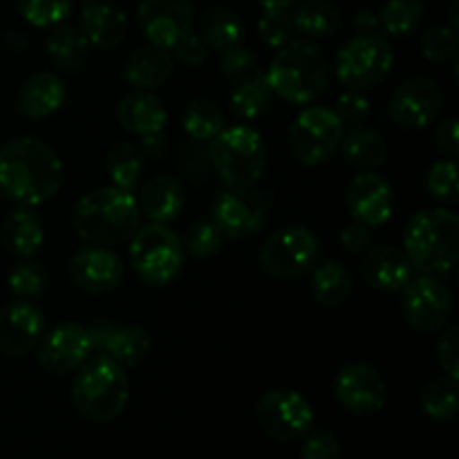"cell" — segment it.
Segmentation results:
<instances>
[{"label":"cell","mask_w":459,"mask_h":459,"mask_svg":"<svg viewBox=\"0 0 459 459\" xmlns=\"http://www.w3.org/2000/svg\"><path fill=\"white\" fill-rule=\"evenodd\" d=\"M209 143L211 164L227 188H251L258 182L267 160V148L258 130L231 126Z\"/></svg>","instance_id":"cell-6"},{"label":"cell","mask_w":459,"mask_h":459,"mask_svg":"<svg viewBox=\"0 0 459 459\" xmlns=\"http://www.w3.org/2000/svg\"><path fill=\"white\" fill-rule=\"evenodd\" d=\"M291 22L309 39H327L341 30V13L327 0H300L294 4Z\"/></svg>","instance_id":"cell-32"},{"label":"cell","mask_w":459,"mask_h":459,"mask_svg":"<svg viewBox=\"0 0 459 459\" xmlns=\"http://www.w3.org/2000/svg\"><path fill=\"white\" fill-rule=\"evenodd\" d=\"M264 213L267 202L254 188H227L211 204V220L222 236L233 240H247L260 233L264 227Z\"/></svg>","instance_id":"cell-13"},{"label":"cell","mask_w":459,"mask_h":459,"mask_svg":"<svg viewBox=\"0 0 459 459\" xmlns=\"http://www.w3.org/2000/svg\"><path fill=\"white\" fill-rule=\"evenodd\" d=\"M459 170L455 160H442L435 161L430 166L429 175H426V188L435 200L444 202V204H455L459 200Z\"/></svg>","instance_id":"cell-42"},{"label":"cell","mask_w":459,"mask_h":459,"mask_svg":"<svg viewBox=\"0 0 459 459\" xmlns=\"http://www.w3.org/2000/svg\"><path fill=\"white\" fill-rule=\"evenodd\" d=\"M67 273L76 290L85 294H108L124 281V263L106 247H83L67 264Z\"/></svg>","instance_id":"cell-18"},{"label":"cell","mask_w":459,"mask_h":459,"mask_svg":"<svg viewBox=\"0 0 459 459\" xmlns=\"http://www.w3.org/2000/svg\"><path fill=\"white\" fill-rule=\"evenodd\" d=\"M272 88H269V81L263 72H251L249 76L240 79L236 83V88L231 90V97H229V108H231L233 115L238 119H255V117L263 115L264 110L272 103Z\"/></svg>","instance_id":"cell-33"},{"label":"cell","mask_w":459,"mask_h":459,"mask_svg":"<svg viewBox=\"0 0 459 459\" xmlns=\"http://www.w3.org/2000/svg\"><path fill=\"white\" fill-rule=\"evenodd\" d=\"M258 34L267 48L281 49L282 45L290 43L294 22L287 9H264L263 16L258 18Z\"/></svg>","instance_id":"cell-43"},{"label":"cell","mask_w":459,"mask_h":459,"mask_svg":"<svg viewBox=\"0 0 459 459\" xmlns=\"http://www.w3.org/2000/svg\"><path fill=\"white\" fill-rule=\"evenodd\" d=\"M200 39L204 40L206 48L215 49L220 54L231 48H238L245 40V25H242L240 16L227 7L206 9L200 21Z\"/></svg>","instance_id":"cell-31"},{"label":"cell","mask_w":459,"mask_h":459,"mask_svg":"<svg viewBox=\"0 0 459 459\" xmlns=\"http://www.w3.org/2000/svg\"><path fill=\"white\" fill-rule=\"evenodd\" d=\"M117 121L130 134H137V137H155V134H160L164 130L166 121H169V112H166L164 103L155 94L137 90L133 94H126L117 103Z\"/></svg>","instance_id":"cell-24"},{"label":"cell","mask_w":459,"mask_h":459,"mask_svg":"<svg viewBox=\"0 0 459 459\" xmlns=\"http://www.w3.org/2000/svg\"><path fill=\"white\" fill-rule=\"evenodd\" d=\"M255 420L267 437L287 444L305 437L312 430L314 411L296 390L273 388L258 399Z\"/></svg>","instance_id":"cell-11"},{"label":"cell","mask_w":459,"mask_h":459,"mask_svg":"<svg viewBox=\"0 0 459 459\" xmlns=\"http://www.w3.org/2000/svg\"><path fill=\"white\" fill-rule=\"evenodd\" d=\"M137 21L148 43L170 49L191 31V0H142L137 9Z\"/></svg>","instance_id":"cell-17"},{"label":"cell","mask_w":459,"mask_h":459,"mask_svg":"<svg viewBox=\"0 0 459 459\" xmlns=\"http://www.w3.org/2000/svg\"><path fill=\"white\" fill-rule=\"evenodd\" d=\"M0 240L4 249L16 258H31L45 242L43 224L30 209L21 206L4 218Z\"/></svg>","instance_id":"cell-28"},{"label":"cell","mask_w":459,"mask_h":459,"mask_svg":"<svg viewBox=\"0 0 459 459\" xmlns=\"http://www.w3.org/2000/svg\"><path fill=\"white\" fill-rule=\"evenodd\" d=\"M170 74H173V56L169 49L155 48V45L137 49L124 63L126 83L143 92L161 88Z\"/></svg>","instance_id":"cell-26"},{"label":"cell","mask_w":459,"mask_h":459,"mask_svg":"<svg viewBox=\"0 0 459 459\" xmlns=\"http://www.w3.org/2000/svg\"><path fill=\"white\" fill-rule=\"evenodd\" d=\"M184 204H186V197H184L179 182L173 178H166V175L152 178L151 182L143 184L142 193H139V211L151 222H173L184 211Z\"/></svg>","instance_id":"cell-27"},{"label":"cell","mask_w":459,"mask_h":459,"mask_svg":"<svg viewBox=\"0 0 459 459\" xmlns=\"http://www.w3.org/2000/svg\"><path fill=\"white\" fill-rule=\"evenodd\" d=\"M130 264L151 287H166L179 276L184 264L182 238L169 224L148 222L130 238Z\"/></svg>","instance_id":"cell-7"},{"label":"cell","mask_w":459,"mask_h":459,"mask_svg":"<svg viewBox=\"0 0 459 459\" xmlns=\"http://www.w3.org/2000/svg\"><path fill=\"white\" fill-rule=\"evenodd\" d=\"M323 247L316 233L300 224L276 229L258 251L260 267L276 278H300L316 269Z\"/></svg>","instance_id":"cell-8"},{"label":"cell","mask_w":459,"mask_h":459,"mask_svg":"<svg viewBox=\"0 0 459 459\" xmlns=\"http://www.w3.org/2000/svg\"><path fill=\"white\" fill-rule=\"evenodd\" d=\"M437 361L446 377L459 381V330L451 327L442 334L437 343Z\"/></svg>","instance_id":"cell-48"},{"label":"cell","mask_w":459,"mask_h":459,"mask_svg":"<svg viewBox=\"0 0 459 459\" xmlns=\"http://www.w3.org/2000/svg\"><path fill=\"white\" fill-rule=\"evenodd\" d=\"M273 94L294 106H307L325 92L330 65L321 48L309 40H290L278 49L264 72Z\"/></svg>","instance_id":"cell-3"},{"label":"cell","mask_w":459,"mask_h":459,"mask_svg":"<svg viewBox=\"0 0 459 459\" xmlns=\"http://www.w3.org/2000/svg\"><path fill=\"white\" fill-rule=\"evenodd\" d=\"M300 459H341V444L327 430H309L300 448Z\"/></svg>","instance_id":"cell-46"},{"label":"cell","mask_w":459,"mask_h":459,"mask_svg":"<svg viewBox=\"0 0 459 459\" xmlns=\"http://www.w3.org/2000/svg\"><path fill=\"white\" fill-rule=\"evenodd\" d=\"M361 276L370 287L379 291H402L415 276L411 260L402 249L390 245L372 247L363 251Z\"/></svg>","instance_id":"cell-22"},{"label":"cell","mask_w":459,"mask_h":459,"mask_svg":"<svg viewBox=\"0 0 459 459\" xmlns=\"http://www.w3.org/2000/svg\"><path fill=\"white\" fill-rule=\"evenodd\" d=\"M22 21L34 27H56L72 13L74 0H13Z\"/></svg>","instance_id":"cell-40"},{"label":"cell","mask_w":459,"mask_h":459,"mask_svg":"<svg viewBox=\"0 0 459 459\" xmlns=\"http://www.w3.org/2000/svg\"><path fill=\"white\" fill-rule=\"evenodd\" d=\"M108 175L112 179V186H119L124 191H133L137 186L143 170V155L134 143L121 142L112 146L106 160Z\"/></svg>","instance_id":"cell-36"},{"label":"cell","mask_w":459,"mask_h":459,"mask_svg":"<svg viewBox=\"0 0 459 459\" xmlns=\"http://www.w3.org/2000/svg\"><path fill=\"white\" fill-rule=\"evenodd\" d=\"M377 16H379V30L394 39H402V36H411L420 27L424 18V3L421 0H388Z\"/></svg>","instance_id":"cell-38"},{"label":"cell","mask_w":459,"mask_h":459,"mask_svg":"<svg viewBox=\"0 0 459 459\" xmlns=\"http://www.w3.org/2000/svg\"><path fill=\"white\" fill-rule=\"evenodd\" d=\"M67 90L61 76L54 72H36L18 90L16 106L25 119L39 121L54 115L65 103Z\"/></svg>","instance_id":"cell-23"},{"label":"cell","mask_w":459,"mask_h":459,"mask_svg":"<svg viewBox=\"0 0 459 459\" xmlns=\"http://www.w3.org/2000/svg\"><path fill=\"white\" fill-rule=\"evenodd\" d=\"M421 54L429 61H457V34L451 27H430L421 39Z\"/></svg>","instance_id":"cell-44"},{"label":"cell","mask_w":459,"mask_h":459,"mask_svg":"<svg viewBox=\"0 0 459 459\" xmlns=\"http://www.w3.org/2000/svg\"><path fill=\"white\" fill-rule=\"evenodd\" d=\"M170 49L175 52V58L186 67H200L202 63L206 61L204 40H202L200 36L191 34V31H188L184 39H179Z\"/></svg>","instance_id":"cell-49"},{"label":"cell","mask_w":459,"mask_h":459,"mask_svg":"<svg viewBox=\"0 0 459 459\" xmlns=\"http://www.w3.org/2000/svg\"><path fill=\"white\" fill-rule=\"evenodd\" d=\"M394 63L388 39L377 34H357L336 54V79L348 90L375 88L390 74Z\"/></svg>","instance_id":"cell-9"},{"label":"cell","mask_w":459,"mask_h":459,"mask_svg":"<svg viewBox=\"0 0 459 459\" xmlns=\"http://www.w3.org/2000/svg\"><path fill=\"white\" fill-rule=\"evenodd\" d=\"M88 332L90 339H92V348L99 354L110 357L121 368H134L151 352V336L139 325H130V323H121V325L99 323V325L90 327Z\"/></svg>","instance_id":"cell-21"},{"label":"cell","mask_w":459,"mask_h":459,"mask_svg":"<svg viewBox=\"0 0 459 459\" xmlns=\"http://www.w3.org/2000/svg\"><path fill=\"white\" fill-rule=\"evenodd\" d=\"M402 309L408 325L421 334H437L453 314V296L446 282L435 273L412 276L403 287Z\"/></svg>","instance_id":"cell-12"},{"label":"cell","mask_w":459,"mask_h":459,"mask_svg":"<svg viewBox=\"0 0 459 459\" xmlns=\"http://www.w3.org/2000/svg\"><path fill=\"white\" fill-rule=\"evenodd\" d=\"M435 143H437L439 152L448 160H457L459 155V137H457V119L455 117H446L437 124L435 130Z\"/></svg>","instance_id":"cell-50"},{"label":"cell","mask_w":459,"mask_h":459,"mask_svg":"<svg viewBox=\"0 0 459 459\" xmlns=\"http://www.w3.org/2000/svg\"><path fill=\"white\" fill-rule=\"evenodd\" d=\"M254 70L255 56L251 49L238 45V48L222 52V58H220V72H222V76H227V79L240 81L245 79V76H249Z\"/></svg>","instance_id":"cell-47"},{"label":"cell","mask_w":459,"mask_h":459,"mask_svg":"<svg viewBox=\"0 0 459 459\" xmlns=\"http://www.w3.org/2000/svg\"><path fill=\"white\" fill-rule=\"evenodd\" d=\"M81 3H83V4H88V3H97V0H81Z\"/></svg>","instance_id":"cell-54"},{"label":"cell","mask_w":459,"mask_h":459,"mask_svg":"<svg viewBox=\"0 0 459 459\" xmlns=\"http://www.w3.org/2000/svg\"><path fill=\"white\" fill-rule=\"evenodd\" d=\"M444 92L437 81L412 76L399 83L390 97V117L403 130H421L442 112Z\"/></svg>","instance_id":"cell-14"},{"label":"cell","mask_w":459,"mask_h":459,"mask_svg":"<svg viewBox=\"0 0 459 459\" xmlns=\"http://www.w3.org/2000/svg\"><path fill=\"white\" fill-rule=\"evenodd\" d=\"M92 339L88 327L79 323H61L45 332L39 341V363L52 375H70L76 372L92 357Z\"/></svg>","instance_id":"cell-15"},{"label":"cell","mask_w":459,"mask_h":459,"mask_svg":"<svg viewBox=\"0 0 459 459\" xmlns=\"http://www.w3.org/2000/svg\"><path fill=\"white\" fill-rule=\"evenodd\" d=\"M45 334V314L34 300H13L0 312V352L25 357Z\"/></svg>","instance_id":"cell-20"},{"label":"cell","mask_w":459,"mask_h":459,"mask_svg":"<svg viewBox=\"0 0 459 459\" xmlns=\"http://www.w3.org/2000/svg\"><path fill=\"white\" fill-rule=\"evenodd\" d=\"M420 406L430 420H453L459 408L457 381L451 379V377H444V379H435L430 384H426L420 393Z\"/></svg>","instance_id":"cell-37"},{"label":"cell","mask_w":459,"mask_h":459,"mask_svg":"<svg viewBox=\"0 0 459 459\" xmlns=\"http://www.w3.org/2000/svg\"><path fill=\"white\" fill-rule=\"evenodd\" d=\"M403 254L421 273L448 272L459 258V220L444 209L417 211L403 231Z\"/></svg>","instance_id":"cell-4"},{"label":"cell","mask_w":459,"mask_h":459,"mask_svg":"<svg viewBox=\"0 0 459 459\" xmlns=\"http://www.w3.org/2000/svg\"><path fill=\"white\" fill-rule=\"evenodd\" d=\"M258 4H263L264 9H290L294 7L299 0H255Z\"/></svg>","instance_id":"cell-53"},{"label":"cell","mask_w":459,"mask_h":459,"mask_svg":"<svg viewBox=\"0 0 459 459\" xmlns=\"http://www.w3.org/2000/svg\"><path fill=\"white\" fill-rule=\"evenodd\" d=\"M332 110L336 112L341 124L352 128V126L366 124L372 108H370V101H368V97H363V94L357 92V90H350V92L341 94V97L336 99V106L332 108Z\"/></svg>","instance_id":"cell-45"},{"label":"cell","mask_w":459,"mask_h":459,"mask_svg":"<svg viewBox=\"0 0 459 459\" xmlns=\"http://www.w3.org/2000/svg\"><path fill=\"white\" fill-rule=\"evenodd\" d=\"M352 294V278L336 260L318 263L312 272V296L318 305L341 307Z\"/></svg>","instance_id":"cell-34"},{"label":"cell","mask_w":459,"mask_h":459,"mask_svg":"<svg viewBox=\"0 0 459 459\" xmlns=\"http://www.w3.org/2000/svg\"><path fill=\"white\" fill-rule=\"evenodd\" d=\"M222 231L215 227L213 220H197L188 227V231L182 238L184 254H191L193 258L200 260L211 258L222 247Z\"/></svg>","instance_id":"cell-41"},{"label":"cell","mask_w":459,"mask_h":459,"mask_svg":"<svg viewBox=\"0 0 459 459\" xmlns=\"http://www.w3.org/2000/svg\"><path fill=\"white\" fill-rule=\"evenodd\" d=\"M128 31V16L124 9L110 3H88L81 9V34L88 39L90 45L101 49H112L126 39Z\"/></svg>","instance_id":"cell-25"},{"label":"cell","mask_w":459,"mask_h":459,"mask_svg":"<svg viewBox=\"0 0 459 459\" xmlns=\"http://www.w3.org/2000/svg\"><path fill=\"white\" fill-rule=\"evenodd\" d=\"M45 52L54 67L61 72H81L90 58V43L79 30L70 25H56L45 40Z\"/></svg>","instance_id":"cell-30"},{"label":"cell","mask_w":459,"mask_h":459,"mask_svg":"<svg viewBox=\"0 0 459 459\" xmlns=\"http://www.w3.org/2000/svg\"><path fill=\"white\" fill-rule=\"evenodd\" d=\"M9 290L16 299L21 300H39L43 299L45 291H48L49 278L48 272L43 269V264H39L31 258H21L12 267L7 276Z\"/></svg>","instance_id":"cell-39"},{"label":"cell","mask_w":459,"mask_h":459,"mask_svg":"<svg viewBox=\"0 0 459 459\" xmlns=\"http://www.w3.org/2000/svg\"><path fill=\"white\" fill-rule=\"evenodd\" d=\"M345 126L332 108L309 106L290 126V151L303 166H321L334 157Z\"/></svg>","instance_id":"cell-10"},{"label":"cell","mask_w":459,"mask_h":459,"mask_svg":"<svg viewBox=\"0 0 459 459\" xmlns=\"http://www.w3.org/2000/svg\"><path fill=\"white\" fill-rule=\"evenodd\" d=\"M0 195H3V193H0Z\"/></svg>","instance_id":"cell-55"},{"label":"cell","mask_w":459,"mask_h":459,"mask_svg":"<svg viewBox=\"0 0 459 459\" xmlns=\"http://www.w3.org/2000/svg\"><path fill=\"white\" fill-rule=\"evenodd\" d=\"M182 126L186 134L197 142H211L218 137L227 126H224V115L213 99L197 97L186 103L182 115Z\"/></svg>","instance_id":"cell-35"},{"label":"cell","mask_w":459,"mask_h":459,"mask_svg":"<svg viewBox=\"0 0 459 459\" xmlns=\"http://www.w3.org/2000/svg\"><path fill=\"white\" fill-rule=\"evenodd\" d=\"M341 245L350 254H363L366 249H370L372 245V231L370 227L361 222H352L341 231Z\"/></svg>","instance_id":"cell-51"},{"label":"cell","mask_w":459,"mask_h":459,"mask_svg":"<svg viewBox=\"0 0 459 459\" xmlns=\"http://www.w3.org/2000/svg\"><path fill=\"white\" fill-rule=\"evenodd\" d=\"M354 27H357L359 34H377L379 31V16L372 13L370 9H361L354 16Z\"/></svg>","instance_id":"cell-52"},{"label":"cell","mask_w":459,"mask_h":459,"mask_svg":"<svg viewBox=\"0 0 459 459\" xmlns=\"http://www.w3.org/2000/svg\"><path fill=\"white\" fill-rule=\"evenodd\" d=\"M339 151L343 160L357 170H377L385 164V157H388L385 139L366 126H352L345 130Z\"/></svg>","instance_id":"cell-29"},{"label":"cell","mask_w":459,"mask_h":459,"mask_svg":"<svg viewBox=\"0 0 459 459\" xmlns=\"http://www.w3.org/2000/svg\"><path fill=\"white\" fill-rule=\"evenodd\" d=\"M63 184V164L52 146L36 137H16L0 148V193L13 204L39 206Z\"/></svg>","instance_id":"cell-1"},{"label":"cell","mask_w":459,"mask_h":459,"mask_svg":"<svg viewBox=\"0 0 459 459\" xmlns=\"http://www.w3.org/2000/svg\"><path fill=\"white\" fill-rule=\"evenodd\" d=\"M142 222L137 197L119 186H103L85 193L72 211V227L81 240L99 247H115L133 238Z\"/></svg>","instance_id":"cell-2"},{"label":"cell","mask_w":459,"mask_h":459,"mask_svg":"<svg viewBox=\"0 0 459 459\" xmlns=\"http://www.w3.org/2000/svg\"><path fill=\"white\" fill-rule=\"evenodd\" d=\"M72 402L76 411L90 421L106 424L119 417L128 403V379L124 368L106 354L90 357L76 370Z\"/></svg>","instance_id":"cell-5"},{"label":"cell","mask_w":459,"mask_h":459,"mask_svg":"<svg viewBox=\"0 0 459 459\" xmlns=\"http://www.w3.org/2000/svg\"><path fill=\"white\" fill-rule=\"evenodd\" d=\"M334 394L341 406L359 417L377 415L385 408L388 390L379 372L368 363H350L336 375Z\"/></svg>","instance_id":"cell-16"},{"label":"cell","mask_w":459,"mask_h":459,"mask_svg":"<svg viewBox=\"0 0 459 459\" xmlns=\"http://www.w3.org/2000/svg\"><path fill=\"white\" fill-rule=\"evenodd\" d=\"M345 204L354 222H361L370 229L381 227L393 215V186L375 170H361L350 184Z\"/></svg>","instance_id":"cell-19"}]
</instances>
